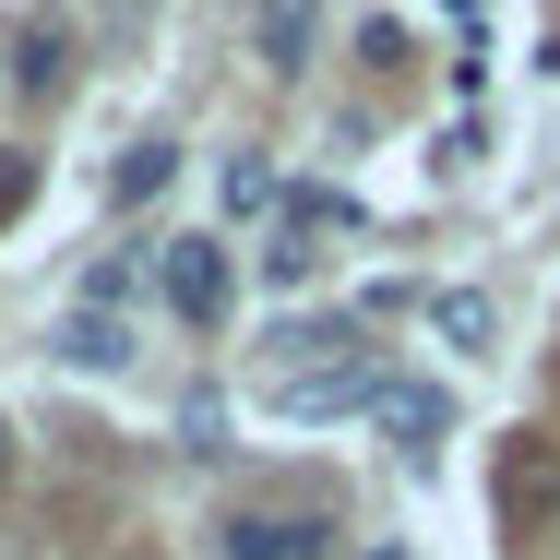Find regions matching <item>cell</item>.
I'll return each mask as SVG.
<instances>
[{
    "instance_id": "obj_9",
    "label": "cell",
    "mask_w": 560,
    "mask_h": 560,
    "mask_svg": "<svg viewBox=\"0 0 560 560\" xmlns=\"http://www.w3.org/2000/svg\"><path fill=\"white\" fill-rule=\"evenodd\" d=\"M60 60H72V48L36 24V36H24V60H12V84H24V96H48V84H60Z\"/></svg>"
},
{
    "instance_id": "obj_11",
    "label": "cell",
    "mask_w": 560,
    "mask_h": 560,
    "mask_svg": "<svg viewBox=\"0 0 560 560\" xmlns=\"http://www.w3.org/2000/svg\"><path fill=\"white\" fill-rule=\"evenodd\" d=\"M0 465H12V430H0Z\"/></svg>"
},
{
    "instance_id": "obj_1",
    "label": "cell",
    "mask_w": 560,
    "mask_h": 560,
    "mask_svg": "<svg viewBox=\"0 0 560 560\" xmlns=\"http://www.w3.org/2000/svg\"><path fill=\"white\" fill-rule=\"evenodd\" d=\"M155 287H167L179 323H226V250L215 238H167L155 250Z\"/></svg>"
},
{
    "instance_id": "obj_12",
    "label": "cell",
    "mask_w": 560,
    "mask_h": 560,
    "mask_svg": "<svg viewBox=\"0 0 560 560\" xmlns=\"http://www.w3.org/2000/svg\"><path fill=\"white\" fill-rule=\"evenodd\" d=\"M370 560H406V549H370Z\"/></svg>"
},
{
    "instance_id": "obj_7",
    "label": "cell",
    "mask_w": 560,
    "mask_h": 560,
    "mask_svg": "<svg viewBox=\"0 0 560 560\" xmlns=\"http://www.w3.org/2000/svg\"><path fill=\"white\" fill-rule=\"evenodd\" d=\"M60 358H84V370H119V358H131V335H119L108 311H84V323L60 335Z\"/></svg>"
},
{
    "instance_id": "obj_6",
    "label": "cell",
    "mask_w": 560,
    "mask_h": 560,
    "mask_svg": "<svg viewBox=\"0 0 560 560\" xmlns=\"http://www.w3.org/2000/svg\"><path fill=\"white\" fill-rule=\"evenodd\" d=\"M167 167H179V155H167V143H119V167H108V191H119V203H155V191H167Z\"/></svg>"
},
{
    "instance_id": "obj_2",
    "label": "cell",
    "mask_w": 560,
    "mask_h": 560,
    "mask_svg": "<svg viewBox=\"0 0 560 560\" xmlns=\"http://www.w3.org/2000/svg\"><path fill=\"white\" fill-rule=\"evenodd\" d=\"M323 513H226V560H323Z\"/></svg>"
},
{
    "instance_id": "obj_5",
    "label": "cell",
    "mask_w": 560,
    "mask_h": 560,
    "mask_svg": "<svg viewBox=\"0 0 560 560\" xmlns=\"http://www.w3.org/2000/svg\"><path fill=\"white\" fill-rule=\"evenodd\" d=\"M430 335H442V346H489V335H501V311H489L477 287H442V299H430Z\"/></svg>"
},
{
    "instance_id": "obj_10",
    "label": "cell",
    "mask_w": 560,
    "mask_h": 560,
    "mask_svg": "<svg viewBox=\"0 0 560 560\" xmlns=\"http://www.w3.org/2000/svg\"><path fill=\"white\" fill-rule=\"evenodd\" d=\"M262 203H275V167L238 155V167H226V215H262Z\"/></svg>"
},
{
    "instance_id": "obj_3",
    "label": "cell",
    "mask_w": 560,
    "mask_h": 560,
    "mask_svg": "<svg viewBox=\"0 0 560 560\" xmlns=\"http://www.w3.org/2000/svg\"><path fill=\"white\" fill-rule=\"evenodd\" d=\"M382 430H394L406 453H430L453 430V406H442V394H418V382H382Z\"/></svg>"
},
{
    "instance_id": "obj_8",
    "label": "cell",
    "mask_w": 560,
    "mask_h": 560,
    "mask_svg": "<svg viewBox=\"0 0 560 560\" xmlns=\"http://www.w3.org/2000/svg\"><path fill=\"white\" fill-rule=\"evenodd\" d=\"M299 48H311V12H299V0H275V24H262V60H275V72H299Z\"/></svg>"
},
{
    "instance_id": "obj_4",
    "label": "cell",
    "mask_w": 560,
    "mask_h": 560,
    "mask_svg": "<svg viewBox=\"0 0 560 560\" xmlns=\"http://www.w3.org/2000/svg\"><path fill=\"white\" fill-rule=\"evenodd\" d=\"M501 501H513V513H560V453L513 442V453H501Z\"/></svg>"
}]
</instances>
